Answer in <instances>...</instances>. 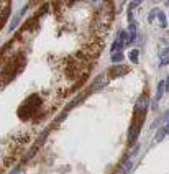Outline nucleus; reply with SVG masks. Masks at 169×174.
<instances>
[{
  "label": "nucleus",
  "instance_id": "423d86ee",
  "mask_svg": "<svg viewBox=\"0 0 169 174\" xmlns=\"http://www.w3.org/2000/svg\"><path fill=\"white\" fill-rule=\"evenodd\" d=\"M164 89H166V81H161L158 84V89H156V99H154V103H158L161 100L162 94H164Z\"/></svg>",
  "mask_w": 169,
  "mask_h": 174
},
{
  "label": "nucleus",
  "instance_id": "9d476101",
  "mask_svg": "<svg viewBox=\"0 0 169 174\" xmlns=\"http://www.w3.org/2000/svg\"><path fill=\"white\" fill-rule=\"evenodd\" d=\"M138 50H133V51H130V54H128V56H130V59H131V63H138Z\"/></svg>",
  "mask_w": 169,
  "mask_h": 174
},
{
  "label": "nucleus",
  "instance_id": "a211bd4d",
  "mask_svg": "<svg viewBox=\"0 0 169 174\" xmlns=\"http://www.w3.org/2000/svg\"><path fill=\"white\" fill-rule=\"evenodd\" d=\"M18 171H20V166H17V169L12 171V174H18Z\"/></svg>",
  "mask_w": 169,
  "mask_h": 174
},
{
  "label": "nucleus",
  "instance_id": "f03ea898",
  "mask_svg": "<svg viewBox=\"0 0 169 174\" xmlns=\"http://www.w3.org/2000/svg\"><path fill=\"white\" fill-rule=\"evenodd\" d=\"M41 105V99L38 95H31L30 99H26V102H23V105L20 107L18 115H20L21 120H26V118H31L36 114V110Z\"/></svg>",
  "mask_w": 169,
  "mask_h": 174
},
{
  "label": "nucleus",
  "instance_id": "0eeeda50",
  "mask_svg": "<svg viewBox=\"0 0 169 174\" xmlns=\"http://www.w3.org/2000/svg\"><path fill=\"white\" fill-rule=\"evenodd\" d=\"M125 72H128L127 66H117V68L110 69V76H112V77H115V76H122V74H125Z\"/></svg>",
  "mask_w": 169,
  "mask_h": 174
},
{
  "label": "nucleus",
  "instance_id": "4468645a",
  "mask_svg": "<svg viewBox=\"0 0 169 174\" xmlns=\"http://www.w3.org/2000/svg\"><path fill=\"white\" fill-rule=\"evenodd\" d=\"M166 64H169V53L161 56V66H166Z\"/></svg>",
  "mask_w": 169,
  "mask_h": 174
},
{
  "label": "nucleus",
  "instance_id": "20e7f679",
  "mask_svg": "<svg viewBox=\"0 0 169 174\" xmlns=\"http://www.w3.org/2000/svg\"><path fill=\"white\" fill-rule=\"evenodd\" d=\"M148 103H149V99H148V94L144 92L140 95V99L136 100L135 103V114H140V115H144L146 114V108H148Z\"/></svg>",
  "mask_w": 169,
  "mask_h": 174
},
{
  "label": "nucleus",
  "instance_id": "ddd939ff",
  "mask_svg": "<svg viewBox=\"0 0 169 174\" xmlns=\"http://www.w3.org/2000/svg\"><path fill=\"white\" fill-rule=\"evenodd\" d=\"M17 25H18V17H15L13 20L10 21V25H8V30H10V31H13V30L17 28Z\"/></svg>",
  "mask_w": 169,
  "mask_h": 174
},
{
  "label": "nucleus",
  "instance_id": "1a4fd4ad",
  "mask_svg": "<svg viewBox=\"0 0 169 174\" xmlns=\"http://www.w3.org/2000/svg\"><path fill=\"white\" fill-rule=\"evenodd\" d=\"M122 59H123V54H122V51H118V53H113L112 54V63H122Z\"/></svg>",
  "mask_w": 169,
  "mask_h": 174
},
{
  "label": "nucleus",
  "instance_id": "39448f33",
  "mask_svg": "<svg viewBox=\"0 0 169 174\" xmlns=\"http://www.w3.org/2000/svg\"><path fill=\"white\" fill-rule=\"evenodd\" d=\"M105 84H107V77H105V74L97 76V77L94 79V82H92V85H90V92H97V90H100Z\"/></svg>",
  "mask_w": 169,
  "mask_h": 174
},
{
  "label": "nucleus",
  "instance_id": "6e6552de",
  "mask_svg": "<svg viewBox=\"0 0 169 174\" xmlns=\"http://www.w3.org/2000/svg\"><path fill=\"white\" fill-rule=\"evenodd\" d=\"M122 48H123V43H122L118 38H117L115 41H113V44H112V53H117V50L120 51V50H122Z\"/></svg>",
  "mask_w": 169,
  "mask_h": 174
},
{
  "label": "nucleus",
  "instance_id": "9b49d317",
  "mask_svg": "<svg viewBox=\"0 0 169 174\" xmlns=\"http://www.w3.org/2000/svg\"><path fill=\"white\" fill-rule=\"evenodd\" d=\"M158 17H159V23H161V26H162V28H166V26H168V21H166L164 13H162V12H159Z\"/></svg>",
  "mask_w": 169,
  "mask_h": 174
},
{
  "label": "nucleus",
  "instance_id": "dca6fc26",
  "mask_svg": "<svg viewBox=\"0 0 169 174\" xmlns=\"http://www.w3.org/2000/svg\"><path fill=\"white\" fill-rule=\"evenodd\" d=\"M136 5H140V2H131V4H130V10H133Z\"/></svg>",
  "mask_w": 169,
  "mask_h": 174
},
{
  "label": "nucleus",
  "instance_id": "6ab92c4d",
  "mask_svg": "<svg viewBox=\"0 0 169 174\" xmlns=\"http://www.w3.org/2000/svg\"><path fill=\"white\" fill-rule=\"evenodd\" d=\"M166 5H168V7H169V2H166Z\"/></svg>",
  "mask_w": 169,
  "mask_h": 174
},
{
  "label": "nucleus",
  "instance_id": "2eb2a0df",
  "mask_svg": "<svg viewBox=\"0 0 169 174\" xmlns=\"http://www.w3.org/2000/svg\"><path fill=\"white\" fill-rule=\"evenodd\" d=\"M158 13H159V10H158V8H154V10H153L151 13H149L148 20H149V21H154V18H156V15H158Z\"/></svg>",
  "mask_w": 169,
  "mask_h": 174
},
{
  "label": "nucleus",
  "instance_id": "f8f14e48",
  "mask_svg": "<svg viewBox=\"0 0 169 174\" xmlns=\"http://www.w3.org/2000/svg\"><path fill=\"white\" fill-rule=\"evenodd\" d=\"M164 135H166V133H164V128H161V130H158V133H156L154 140H156V141H161V140L164 138Z\"/></svg>",
  "mask_w": 169,
  "mask_h": 174
},
{
  "label": "nucleus",
  "instance_id": "f257e3e1",
  "mask_svg": "<svg viewBox=\"0 0 169 174\" xmlns=\"http://www.w3.org/2000/svg\"><path fill=\"white\" fill-rule=\"evenodd\" d=\"M113 20V8H112V4H105L103 7L99 8L97 15L94 18V30L99 35H103L109 28V25L112 23ZM107 35V33H105Z\"/></svg>",
  "mask_w": 169,
  "mask_h": 174
},
{
  "label": "nucleus",
  "instance_id": "f3484780",
  "mask_svg": "<svg viewBox=\"0 0 169 174\" xmlns=\"http://www.w3.org/2000/svg\"><path fill=\"white\" fill-rule=\"evenodd\" d=\"M164 133H166V135H169V122H168V123H166V128H164Z\"/></svg>",
  "mask_w": 169,
  "mask_h": 174
},
{
  "label": "nucleus",
  "instance_id": "7ed1b4c3",
  "mask_svg": "<svg viewBox=\"0 0 169 174\" xmlns=\"http://www.w3.org/2000/svg\"><path fill=\"white\" fill-rule=\"evenodd\" d=\"M144 120V115L140 114H135L133 115V122H131V127H130V132H128V145H135L138 138V133L141 130V123Z\"/></svg>",
  "mask_w": 169,
  "mask_h": 174
}]
</instances>
